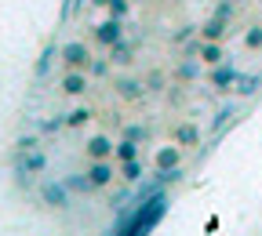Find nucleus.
Segmentation results:
<instances>
[{
    "label": "nucleus",
    "instance_id": "nucleus-1",
    "mask_svg": "<svg viewBox=\"0 0 262 236\" xmlns=\"http://www.w3.org/2000/svg\"><path fill=\"white\" fill-rule=\"evenodd\" d=\"M168 207H171L168 189H160V193H153V196H146V200H135L131 218H127V236H149V232L164 222Z\"/></svg>",
    "mask_w": 262,
    "mask_h": 236
},
{
    "label": "nucleus",
    "instance_id": "nucleus-2",
    "mask_svg": "<svg viewBox=\"0 0 262 236\" xmlns=\"http://www.w3.org/2000/svg\"><path fill=\"white\" fill-rule=\"evenodd\" d=\"M48 167V153L37 146V149H29V153H18V163H15V175H18V185H29L33 175H40Z\"/></svg>",
    "mask_w": 262,
    "mask_h": 236
},
{
    "label": "nucleus",
    "instance_id": "nucleus-3",
    "mask_svg": "<svg viewBox=\"0 0 262 236\" xmlns=\"http://www.w3.org/2000/svg\"><path fill=\"white\" fill-rule=\"evenodd\" d=\"M208 80H211V87H215V91H233V87H237V80H241V69H237V65L226 58V62L211 65Z\"/></svg>",
    "mask_w": 262,
    "mask_h": 236
},
{
    "label": "nucleus",
    "instance_id": "nucleus-4",
    "mask_svg": "<svg viewBox=\"0 0 262 236\" xmlns=\"http://www.w3.org/2000/svg\"><path fill=\"white\" fill-rule=\"evenodd\" d=\"M70 196H73V193H70V185H66V182H55V178H51V182L40 185V200H44L48 207H55V211H66V207H70Z\"/></svg>",
    "mask_w": 262,
    "mask_h": 236
},
{
    "label": "nucleus",
    "instance_id": "nucleus-5",
    "mask_svg": "<svg viewBox=\"0 0 262 236\" xmlns=\"http://www.w3.org/2000/svg\"><path fill=\"white\" fill-rule=\"evenodd\" d=\"M62 62L70 65V69H88L91 65V51L84 40H70V44H62Z\"/></svg>",
    "mask_w": 262,
    "mask_h": 236
},
{
    "label": "nucleus",
    "instance_id": "nucleus-6",
    "mask_svg": "<svg viewBox=\"0 0 262 236\" xmlns=\"http://www.w3.org/2000/svg\"><path fill=\"white\" fill-rule=\"evenodd\" d=\"M95 40L102 48H113L117 40H124V18H106L95 26Z\"/></svg>",
    "mask_w": 262,
    "mask_h": 236
},
{
    "label": "nucleus",
    "instance_id": "nucleus-7",
    "mask_svg": "<svg viewBox=\"0 0 262 236\" xmlns=\"http://www.w3.org/2000/svg\"><path fill=\"white\" fill-rule=\"evenodd\" d=\"M84 153H88L91 160H113V153H117V142L110 138V134H95V138H88Z\"/></svg>",
    "mask_w": 262,
    "mask_h": 236
},
{
    "label": "nucleus",
    "instance_id": "nucleus-8",
    "mask_svg": "<svg viewBox=\"0 0 262 236\" xmlns=\"http://www.w3.org/2000/svg\"><path fill=\"white\" fill-rule=\"evenodd\" d=\"M113 175H117L113 160H91V163H88V178L95 182V189H106V185L113 182Z\"/></svg>",
    "mask_w": 262,
    "mask_h": 236
},
{
    "label": "nucleus",
    "instance_id": "nucleus-9",
    "mask_svg": "<svg viewBox=\"0 0 262 236\" xmlns=\"http://www.w3.org/2000/svg\"><path fill=\"white\" fill-rule=\"evenodd\" d=\"M91 87V77H88V69H70L62 77V91L66 95H84Z\"/></svg>",
    "mask_w": 262,
    "mask_h": 236
},
{
    "label": "nucleus",
    "instance_id": "nucleus-10",
    "mask_svg": "<svg viewBox=\"0 0 262 236\" xmlns=\"http://www.w3.org/2000/svg\"><path fill=\"white\" fill-rule=\"evenodd\" d=\"M113 87H117V95H120V98H127V102L142 98V91H146V84H142V80H135V77H117V80H113Z\"/></svg>",
    "mask_w": 262,
    "mask_h": 236
},
{
    "label": "nucleus",
    "instance_id": "nucleus-11",
    "mask_svg": "<svg viewBox=\"0 0 262 236\" xmlns=\"http://www.w3.org/2000/svg\"><path fill=\"white\" fill-rule=\"evenodd\" d=\"M55 58H62V48H55V44H48V48L40 51V58H37V65H33V77H37V80H44V77L51 73V65H55Z\"/></svg>",
    "mask_w": 262,
    "mask_h": 236
},
{
    "label": "nucleus",
    "instance_id": "nucleus-12",
    "mask_svg": "<svg viewBox=\"0 0 262 236\" xmlns=\"http://www.w3.org/2000/svg\"><path fill=\"white\" fill-rule=\"evenodd\" d=\"M179 160H182V146H164V149H157V156H153L157 171H171V167H179Z\"/></svg>",
    "mask_w": 262,
    "mask_h": 236
},
{
    "label": "nucleus",
    "instance_id": "nucleus-13",
    "mask_svg": "<svg viewBox=\"0 0 262 236\" xmlns=\"http://www.w3.org/2000/svg\"><path fill=\"white\" fill-rule=\"evenodd\" d=\"M226 33H229V22H226V18H219V15H211V18L201 26V37H204V40H222Z\"/></svg>",
    "mask_w": 262,
    "mask_h": 236
},
{
    "label": "nucleus",
    "instance_id": "nucleus-14",
    "mask_svg": "<svg viewBox=\"0 0 262 236\" xmlns=\"http://www.w3.org/2000/svg\"><path fill=\"white\" fill-rule=\"evenodd\" d=\"M201 62H204V65H219V62H226L222 40H204V44H201Z\"/></svg>",
    "mask_w": 262,
    "mask_h": 236
},
{
    "label": "nucleus",
    "instance_id": "nucleus-15",
    "mask_svg": "<svg viewBox=\"0 0 262 236\" xmlns=\"http://www.w3.org/2000/svg\"><path fill=\"white\" fill-rule=\"evenodd\" d=\"M233 91H237V98H251V95H258V91H262V77H258V73H248V77L241 73V80H237V87H233Z\"/></svg>",
    "mask_w": 262,
    "mask_h": 236
},
{
    "label": "nucleus",
    "instance_id": "nucleus-16",
    "mask_svg": "<svg viewBox=\"0 0 262 236\" xmlns=\"http://www.w3.org/2000/svg\"><path fill=\"white\" fill-rule=\"evenodd\" d=\"M201 65H204V62H201V58H193V55L182 58V62H179V69H175V80H196V77H201Z\"/></svg>",
    "mask_w": 262,
    "mask_h": 236
},
{
    "label": "nucleus",
    "instance_id": "nucleus-17",
    "mask_svg": "<svg viewBox=\"0 0 262 236\" xmlns=\"http://www.w3.org/2000/svg\"><path fill=\"white\" fill-rule=\"evenodd\" d=\"M131 55H135V44H131V40H117V44L110 48V62H113V65H127Z\"/></svg>",
    "mask_w": 262,
    "mask_h": 236
},
{
    "label": "nucleus",
    "instance_id": "nucleus-18",
    "mask_svg": "<svg viewBox=\"0 0 262 236\" xmlns=\"http://www.w3.org/2000/svg\"><path fill=\"white\" fill-rule=\"evenodd\" d=\"M117 163H127V160H139V142L135 138H120L117 142V153H113Z\"/></svg>",
    "mask_w": 262,
    "mask_h": 236
},
{
    "label": "nucleus",
    "instance_id": "nucleus-19",
    "mask_svg": "<svg viewBox=\"0 0 262 236\" xmlns=\"http://www.w3.org/2000/svg\"><path fill=\"white\" fill-rule=\"evenodd\" d=\"M196 142H201V127L196 124H182L175 131V146H196Z\"/></svg>",
    "mask_w": 262,
    "mask_h": 236
},
{
    "label": "nucleus",
    "instance_id": "nucleus-20",
    "mask_svg": "<svg viewBox=\"0 0 262 236\" xmlns=\"http://www.w3.org/2000/svg\"><path fill=\"white\" fill-rule=\"evenodd\" d=\"M120 178H124V182H139V178H146L142 156H139V160H127V163H120Z\"/></svg>",
    "mask_w": 262,
    "mask_h": 236
},
{
    "label": "nucleus",
    "instance_id": "nucleus-21",
    "mask_svg": "<svg viewBox=\"0 0 262 236\" xmlns=\"http://www.w3.org/2000/svg\"><path fill=\"white\" fill-rule=\"evenodd\" d=\"M233 116H237V102H229V106H222V109L215 113V120H211V131L219 134V131H222V127H226L229 120H233Z\"/></svg>",
    "mask_w": 262,
    "mask_h": 236
},
{
    "label": "nucleus",
    "instance_id": "nucleus-22",
    "mask_svg": "<svg viewBox=\"0 0 262 236\" xmlns=\"http://www.w3.org/2000/svg\"><path fill=\"white\" fill-rule=\"evenodd\" d=\"M62 182L70 185V193H91V189H95V182L88 178V171H84V175H70V178H62Z\"/></svg>",
    "mask_w": 262,
    "mask_h": 236
},
{
    "label": "nucleus",
    "instance_id": "nucleus-23",
    "mask_svg": "<svg viewBox=\"0 0 262 236\" xmlns=\"http://www.w3.org/2000/svg\"><path fill=\"white\" fill-rule=\"evenodd\" d=\"M110 58H91V65H88V77H95V80H102V77H110Z\"/></svg>",
    "mask_w": 262,
    "mask_h": 236
},
{
    "label": "nucleus",
    "instance_id": "nucleus-24",
    "mask_svg": "<svg viewBox=\"0 0 262 236\" xmlns=\"http://www.w3.org/2000/svg\"><path fill=\"white\" fill-rule=\"evenodd\" d=\"M66 120H70V127H84V124L91 120V109H88V106H77L73 113H66Z\"/></svg>",
    "mask_w": 262,
    "mask_h": 236
},
{
    "label": "nucleus",
    "instance_id": "nucleus-25",
    "mask_svg": "<svg viewBox=\"0 0 262 236\" xmlns=\"http://www.w3.org/2000/svg\"><path fill=\"white\" fill-rule=\"evenodd\" d=\"M62 127H70V120H66V116H48V120H40V131H44V134H58Z\"/></svg>",
    "mask_w": 262,
    "mask_h": 236
},
{
    "label": "nucleus",
    "instance_id": "nucleus-26",
    "mask_svg": "<svg viewBox=\"0 0 262 236\" xmlns=\"http://www.w3.org/2000/svg\"><path fill=\"white\" fill-rule=\"evenodd\" d=\"M106 11H110V18H127V11H131V0H110V4H106Z\"/></svg>",
    "mask_w": 262,
    "mask_h": 236
},
{
    "label": "nucleus",
    "instance_id": "nucleus-27",
    "mask_svg": "<svg viewBox=\"0 0 262 236\" xmlns=\"http://www.w3.org/2000/svg\"><path fill=\"white\" fill-rule=\"evenodd\" d=\"M157 178H160L164 185H179V182L186 178V171H182V167H171V171H157Z\"/></svg>",
    "mask_w": 262,
    "mask_h": 236
},
{
    "label": "nucleus",
    "instance_id": "nucleus-28",
    "mask_svg": "<svg viewBox=\"0 0 262 236\" xmlns=\"http://www.w3.org/2000/svg\"><path fill=\"white\" fill-rule=\"evenodd\" d=\"M244 48H248V51L262 48V26H251V29L244 33Z\"/></svg>",
    "mask_w": 262,
    "mask_h": 236
},
{
    "label": "nucleus",
    "instance_id": "nucleus-29",
    "mask_svg": "<svg viewBox=\"0 0 262 236\" xmlns=\"http://www.w3.org/2000/svg\"><path fill=\"white\" fill-rule=\"evenodd\" d=\"M164 84H168V77H164L160 69H153V73L146 77V91H153V95H157V91H164Z\"/></svg>",
    "mask_w": 262,
    "mask_h": 236
},
{
    "label": "nucleus",
    "instance_id": "nucleus-30",
    "mask_svg": "<svg viewBox=\"0 0 262 236\" xmlns=\"http://www.w3.org/2000/svg\"><path fill=\"white\" fill-rule=\"evenodd\" d=\"M193 33H196V26H179V29L171 33V44H189Z\"/></svg>",
    "mask_w": 262,
    "mask_h": 236
},
{
    "label": "nucleus",
    "instance_id": "nucleus-31",
    "mask_svg": "<svg viewBox=\"0 0 262 236\" xmlns=\"http://www.w3.org/2000/svg\"><path fill=\"white\" fill-rule=\"evenodd\" d=\"M124 138H135V142H146V127H142V124H127V127H124Z\"/></svg>",
    "mask_w": 262,
    "mask_h": 236
},
{
    "label": "nucleus",
    "instance_id": "nucleus-32",
    "mask_svg": "<svg viewBox=\"0 0 262 236\" xmlns=\"http://www.w3.org/2000/svg\"><path fill=\"white\" fill-rule=\"evenodd\" d=\"M233 11H237V8H233V0H219V4H215V15H219V18H226V22L233 18Z\"/></svg>",
    "mask_w": 262,
    "mask_h": 236
},
{
    "label": "nucleus",
    "instance_id": "nucleus-33",
    "mask_svg": "<svg viewBox=\"0 0 262 236\" xmlns=\"http://www.w3.org/2000/svg\"><path fill=\"white\" fill-rule=\"evenodd\" d=\"M15 146H18V153H29V149H37V146H40V138H37V134H22Z\"/></svg>",
    "mask_w": 262,
    "mask_h": 236
},
{
    "label": "nucleus",
    "instance_id": "nucleus-34",
    "mask_svg": "<svg viewBox=\"0 0 262 236\" xmlns=\"http://www.w3.org/2000/svg\"><path fill=\"white\" fill-rule=\"evenodd\" d=\"M233 4H237V0H233Z\"/></svg>",
    "mask_w": 262,
    "mask_h": 236
}]
</instances>
